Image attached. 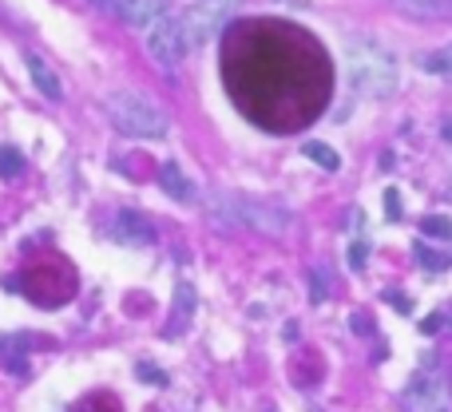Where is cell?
Returning <instances> with one entry per match:
<instances>
[{
	"instance_id": "obj_11",
	"label": "cell",
	"mask_w": 452,
	"mask_h": 412,
	"mask_svg": "<svg viewBox=\"0 0 452 412\" xmlns=\"http://www.w3.org/2000/svg\"><path fill=\"white\" fill-rule=\"evenodd\" d=\"M416 68L425 75H452V44L440 52H425V56H416Z\"/></svg>"
},
{
	"instance_id": "obj_5",
	"label": "cell",
	"mask_w": 452,
	"mask_h": 412,
	"mask_svg": "<svg viewBox=\"0 0 452 412\" xmlns=\"http://www.w3.org/2000/svg\"><path fill=\"white\" fill-rule=\"evenodd\" d=\"M103 13L131 28H151L159 24L163 16H171V0H108Z\"/></svg>"
},
{
	"instance_id": "obj_22",
	"label": "cell",
	"mask_w": 452,
	"mask_h": 412,
	"mask_svg": "<svg viewBox=\"0 0 452 412\" xmlns=\"http://www.w3.org/2000/svg\"><path fill=\"white\" fill-rule=\"evenodd\" d=\"M437 329H440V317H437V314L421 321V333H437Z\"/></svg>"
},
{
	"instance_id": "obj_15",
	"label": "cell",
	"mask_w": 452,
	"mask_h": 412,
	"mask_svg": "<svg viewBox=\"0 0 452 412\" xmlns=\"http://www.w3.org/2000/svg\"><path fill=\"white\" fill-rule=\"evenodd\" d=\"M135 376H139V381H147V385H155V388L167 385V373H163L159 365H151V361H139V365H135Z\"/></svg>"
},
{
	"instance_id": "obj_19",
	"label": "cell",
	"mask_w": 452,
	"mask_h": 412,
	"mask_svg": "<svg viewBox=\"0 0 452 412\" xmlns=\"http://www.w3.org/2000/svg\"><path fill=\"white\" fill-rule=\"evenodd\" d=\"M385 214L389 219H401V194L397 191H385Z\"/></svg>"
},
{
	"instance_id": "obj_6",
	"label": "cell",
	"mask_w": 452,
	"mask_h": 412,
	"mask_svg": "<svg viewBox=\"0 0 452 412\" xmlns=\"http://www.w3.org/2000/svg\"><path fill=\"white\" fill-rule=\"evenodd\" d=\"M222 16H226V4H198L191 13L183 16V32H187V44L195 48L203 40L214 36V28L222 24Z\"/></svg>"
},
{
	"instance_id": "obj_17",
	"label": "cell",
	"mask_w": 452,
	"mask_h": 412,
	"mask_svg": "<svg viewBox=\"0 0 452 412\" xmlns=\"http://www.w3.org/2000/svg\"><path fill=\"white\" fill-rule=\"evenodd\" d=\"M416 258H421V266H428V270H444V266H449V258L437 254V250H425V246H416Z\"/></svg>"
},
{
	"instance_id": "obj_14",
	"label": "cell",
	"mask_w": 452,
	"mask_h": 412,
	"mask_svg": "<svg viewBox=\"0 0 452 412\" xmlns=\"http://www.w3.org/2000/svg\"><path fill=\"white\" fill-rule=\"evenodd\" d=\"M24 170V159L16 147H0V179H16Z\"/></svg>"
},
{
	"instance_id": "obj_8",
	"label": "cell",
	"mask_w": 452,
	"mask_h": 412,
	"mask_svg": "<svg viewBox=\"0 0 452 412\" xmlns=\"http://www.w3.org/2000/svg\"><path fill=\"white\" fill-rule=\"evenodd\" d=\"M393 8L413 20H452V0H393Z\"/></svg>"
},
{
	"instance_id": "obj_24",
	"label": "cell",
	"mask_w": 452,
	"mask_h": 412,
	"mask_svg": "<svg viewBox=\"0 0 452 412\" xmlns=\"http://www.w3.org/2000/svg\"><path fill=\"white\" fill-rule=\"evenodd\" d=\"M444 139H449V143H452V119L444 123Z\"/></svg>"
},
{
	"instance_id": "obj_16",
	"label": "cell",
	"mask_w": 452,
	"mask_h": 412,
	"mask_svg": "<svg viewBox=\"0 0 452 412\" xmlns=\"http://www.w3.org/2000/svg\"><path fill=\"white\" fill-rule=\"evenodd\" d=\"M425 234H428V238H449L452 222L444 219V214H432V219H425Z\"/></svg>"
},
{
	"instance_id": "obj_4",
	"label": "cell",
	"mask_w": 452,
	"mask_h": 412,
	"mask_svg": "<svg viewBox=\"0 0 452 412\" xmlns=\"http://www.w3.org/2000/svg\"><path fill=\"white\" fill-rule=\"evenodd\" d=\"M147 52L151 60L163 64V68H175L183 60L191 44H187V32H183V16H163L159 24L147 28Z\"/></svg>"
},
{
	"instance_id": "obj_21",
	"label": "cell",
	"mask_w": 452,
	"mask_h": 412,
	"mask_svg": "<svg viewBox=\"0 0 452 412\" xmlns=\"http://www.w3.org/2000/svg\"><path fill=\"white\" fill-rule=\"evenodd\" d=\"M385 302H389V305H397L401 314H409V297H397V293H385Z\"/></svg>"
},
{
	"instance_id": "obj_3",
	"label": "cell",
	"mask_w": 452,
	"mask_h": 412,
	"mask_svg": "<svg viewBox=\"0 0 452 412\" xmlns=\"http://www.w3.org/2000/svg\"><path fill=\"white\" fill-rule=\"evenodd\" d=\"M103 111L108 119L115 123V131H123L127 139H163L171 131V119L159 103H151L139 91H111L103 99Z\"/></svg>"
},
{
	"instance_id": "obj_1",
	"label": "cell",
	"mask_w": 452,
	"mask_h": 412,
	"mask_svg": "<svg viewBox=\"0 0 452 412\" xmlns=\"http://www.w3.org/2000/svg\"><path fill=\"white\" fill-rule=\"evenodd\" d=\"M207 219L214 226H250L266 238H286L293 226V214L274 203L250 198V194H210L207 198Z\"/></svg>"
},
{
	"instance_id": "obj_20",
	"label": "cell",
	"mask_w": 452,
	"mask_h": 412,
	"mask_svg": "<svg viewBox=\"0 0 452 412\" xmlns=\"http://www.w3.org/2000/svg\"><path fill=\"white\" fill-rule=\"evenodd\" d=\"M309 286H314V290H309V302H326V286H321V274H309Z\"/></svg>"
},
{
	"instance_id": "obj_13",
	"label": "cell",
	"mask_w": 452,
	"mask_h": 412,
	"mask_svg": "<svg viewBox=\"0 0 452 412\" xmlns=\"http://www.w3.org/2000/svg\"><path fill=\"white\" fill-rule=\"evenodd\" d=\"M115 234L127 238V242H151V230H147L135 214H119V230H115Z\"/></svg>"
},
{
	"instance_id": "obj_23",
	"label": "cell",
	"mask_w": 452,
	"mask_h": 412,
	"mask_svg": "<svg viewBox=\"0 0 452 412\" xmlns=\"http://www.w3.org/2000/svg\"><path fill=\"white\" fill-rule=\"evenodd\" d=\"M369 329H373V325H369V317L357 314V317H353V333H369Z\"/></svg>"
},
{
	"instance_id": "obj_7",
	"label": "cell",
	"mask_w": 452,
	"mask_h": 412,
	"mask_svg": "<svg viewBox=\"0 0 452 412\" xmlns=\"http://www.w3.org/2000/svg\"><path fill=\"white\" fill-rule=\"evenodd\" d=\"M404 404H409V412H452L449 397L440 392L437 381H413L404 388Z\"/></svg>"
},
{
	"instance_id": "obj_12",
	"label": "cell",
	"mask_w": 452,
	"mask_h": 412,
	"mask_svg": "<svg viewBox=\"0 0 452 412\" xmlns=\"http://www.w3.org/2000/svg\"><path fill=\"white\" fill-rule=\"evenodd\" d=\"M302 155L314 159L321 170H337L342 167V159H337V151H333L330 143H318V139H309V143H302Z\"/></svg>"
},
{
	"instance_id": "obj_18",
	"label": "cell",
	"mask_w": 452,
	"mask_h": 412,
	"mask_svg": "<svg viewBox=\"0 0 452 412\" xmlns=\"http://www.w3.org/2000/svg\"><path fill=\"white\" fill-rule=\"evenodd\" d=\"M365 258H369V250L361 242L349 246V266H353V270H365Z\"/></svg>"
},
{
	"instance_id": "obj_10",
	"label": "cell",
	"mask_w": 452,
	"mask_h": 412,
	"mask_svg": "<svg viewBox=\"0 0 452 412\" xmlns=\"http://www.w3.org/2000/svg\"><path fill=\"white\" fill-rule=\"evenodd\" d=\"M24 64H28V75H32V84L40 87V96H48V99H64L60 75L52 72V68H48L44 60H40L36 52H28V56H24Z\"/></svg>"
},
{
	"instance_id": "obj_9",
	"label": "cell",
	"mask_w": 452,
	"mask_h": 412,
	"mask_svg": "<svg viewBox=\"0 0 452 412\" xmlns=\"http://www.w3.org/2000/svg\"><path fill=\"white\" fill-rule=\"evenodd\" d=\"M159 182H163V191L171 194L175 203H191V198H195V182L187 179L183 167H179V163H171V159L159 167Z\"/></svg>"
},
{
	"instance_id": "obj_2",
	"label": "cell",
	"mask_w": 452,
	"mask_h": 412,
	"mask_svg": "<svg viewBox=\"0 0 452 412\" xmlns=\"http://www.w3.org/2000/svg\"><path fill=\"white\" fill-rule=\"evenodd\" d=\"M345 80L353 91L361 96H373V99H385L397 91V60L389 52L381 48L377 40H365L357 36L345 44Z\"/></svg>"
}]
</instances>
